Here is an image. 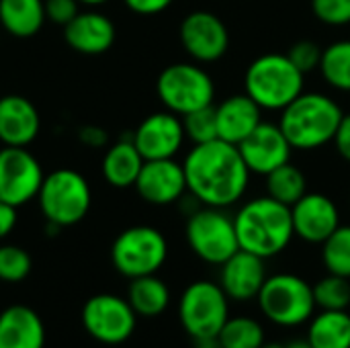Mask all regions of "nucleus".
<instances>
[{
  "label": "nucleus",
  "instance_id": "c9c22d12",
  "mask_svg": "<svg viewBox=\"0 0 350 348\" xmlns=\"http://www.w3.org/2000/svg\"><path fill=\"white\" fill-rule=\"evenodd\" d=\"M80 12L78 0H45V14L51 23L66 27Z\"/></svg>",
  "mask_w": 350,
  "mask_h": 348
},
{
  "label": "nucleus",
  "instance_id": "9b49d317",
  "mask_svg": "<svg viewBox=\"0 0 350 348\" xmlns=\"http://www.w3.org/2000/svg\"><path fill=\"white\" fill-rule=\"evenodd\" d=\"M80 320L86 334L107 347L127 343L137 326V314L129 306L127 297H119L113 293L92 295L82 306Z\"/></svg>",
  "mask_w": 350,
  "mask_h": 348
},
{
  "label": "nucleus",
  "instance_id": "a211bd4d",
  "mask_svg": "<svg viewBox=\"0 0 350 348\" xmlns=\"http://www.w3.org/2000/svg\"><path fill=\"white\" fill-rule=\"evenodd\" d=\"M267 277L265 258L240 248L221 265L219 285L230 299L250 302L258 297Z\"/></svg>",
  "mask_w": 350,
  "mask_h": 348
},
{
  "label": "nucleus",
  "instance_id": "9d476101",
  "mask_svg": "<svg viewBox=\"0 0 350 348\" xmlns=\"http://www.w3.org/2000/svg\"><path fill=\"white\" fill-rule=\"evenodd\" d=\"M230 318V297L219 283L195 281L178 299V322L195 338L217 336Z\"/></svg>",
  "mask_w": 350,
  "mask_h": 348
},
{
  "label": "nucleus",
  "instance_id": "423d86ee",
  "mask_svg": "<svg viewBox=\"0 0 350 348\" xmlns=\"http://www.w3.org/2000/svg\"><path fill=\"white\" fill-rule=\"evenodd\" d=\"M39 211L49 226L70 228L80 224L92 203V193L88 180L72 170L59 168L49 172L37 193Z\"/></svg>",
  "mask_w": 350,
  "mask_h": 348
},
{
  "label": "nucleus",
  "instance_id": "39448f33",
  "mask_svg": "<svg viewBox=\"0 0 350 348\" xmlns=\"http://www.w3.org/2000/svg\"><path fill=\"white\" fill-rule=\"evenodd\" d=\"M262 316L281 328H297L312 320L316 314L314 287L293 273L269 275L258 297Z\"/></svg>",
  "mask_w": 350,
  "mask_h": 348
},
{
  "label": "nucleus",
  "instance_id": "4c0bfd02",
  "mask_svg": "<svg viewBox=\"0 0 350 348\" xmlns=\"http://www.w3.org/2000/svg\"><path fill=\"white\" fill-rule=\"evenodd\" d=\"M125 6L137 14H158L166 10L174 0H123Z\"/></svg>",
  "mask_w": 350,
  "mask_h": 348
},
{
  "label": "nucleus",
  "instance_id": "4be33fe9",
  "mask_svg": "<svg viewBox=\"0 0 350 348\" xmlns=\"http://www.w3.org/2000/svg\"><path fill=\"white\" fill-rule=\"evenodd\" d=\"M45 324L25 304H12L0 312V348H45Z\"/></svg>",
  "mask_w": 350,
  "mask_h": 348
},
{
  "label": "nucleus",
  "instance_id": "5701e85b",
  "mask_svg": "<svg viewBox=\"0 0 350 348\" xmlns=\"http://www.w3.org/2000/svg\"><path fill=\"white\" fill-rule=\"evenodd\" d=\"M144 162H146L144 156L139 154V150L135 148L129 135L125 139H119L107 150L103 158V176L115 189L133 187L142 172Z\"/></svg>",
  "mask_w": 350,
  "mask_h": 348
},
{
  "label": "nucleus",
  "instance_id": "f257e3e1",
  "mask_svg": "<svg viewBox=\"0 0 350 348\" xmlns=\"http://www.w3.org/2000/svg\"><path fill=\"white\" fill-rule=\"evenodd\" d=\"M187 191L205 207H232L236 205L250 180V170L240 156L238 146L224 139L195 144L185 162Z\"/></svg>",
  "mask_w": 350,
  "mask_h": 348
},
{
  "label": "nucleus",
  "instance_id": "b1692460",
  "mask_svg": "<svg viewBox=\"0 0 350 348\" xmlns=\"http://www.w3.org/2000/svg\"><path fill=\"white\" fill-rule=\"evenodd\" d=\"M45 18V0H0V25L12 37L37 35Z\"/></svg>",
  "mask_w": 350,
  "mask_h": 348
},
{
  "label": "nucleus",
  "instance_id": "0eeeda50",
  "mask_svg": "<svg viewBox=\"0 0 350 348\" xmlns=\"http://www.w3.org/2000/svg\"><path fill=\"white\" fill-rule=\"evenodd\" d=\"M168 258L164 234L152 226H133L123 230L111 246V263L125 279L156 275Z\"/></svg>",
  "mask_w": 350,
  "mask_h": 348
},
{
  "label": "nucleus",
  "instance_id": "72a5a7b5",
  "mask_svg": "<svg viewBox=\"0 0 350 348\" xmlns=\"http://www.w3.org/2000/svg\"><path fill=\"white\" fill-rule=\"evenodd\" d=\"M312 12L330 27L350 25V0H312Z\"/></svg>",
  "mask_w": 350,
  "mask_h": 348
},
{
  "label": "nucleus",
  "instance_id": "ea45409f",
  "mask_svg": "<svg viewBox=\"0 0 350 348\" xmlns=\"http://www.w3.org/2000/svg\"><path fill=\"white\" fill-rule=\"evenodd\" d=\"M16 219H18V217H16V207L10 205V203L0 201V240L6 238V236L14 230Z\"/></svg>",
  "mask_w": 350,
  "mask_h": 348
},
{
  "label": "nucleus",
  "instance_id": "4468645a",
  "mask_svg": "<svg viewBox=\"0 0 350 348\" xmlns=\"http://www.w3.org/2000/svg\"><path fill=\"white\" fill-rule=\"evenodd\" d=\"M183 119L170 111L148 115L139 127L131 133V139L144 160H166L174 158L185 144Z\"/></svg>",
  "mask_w": 350,
  "mask_h": 348
},
{
  "label": "nucleus",
  "instance_id": "ddd939ff",
  "mask_svg": "<svg viewBox=\"0 0 350 348\" xmlns=\"http://www.w3.org/2000/svg\"><path fill=\"white\" fill-rule=\"evenodd\" d=\"M178 37L185 51L201 64H213L221 59L230 47L226 23L209 10L189 12L180 23Z\"/></svg>",
  "mask_w": 350,
  "mask_h": 348
},
{
  "label": "nucleus",
  "instance_id": "bb28decb",
  "mask_svg": "<svg viewBox=\"0 0 350 348\" xmlns=\"http://www.w3.org/2000/svg\"><path fill=\"white\" fill-rule=\"evenodd\" d=\"M267 193L283 205H295L308 193L306 174L291 162L275 168L267 174Z\"/></svg>",
  "mask_w": 350,
  "mask_h": 348
},
{
  "label": "nucleus",
  "instance_id": "e433bc0d",
  "mask_svg": "<svg viewBox=\"0 0 350 348\" xmlns=\"http://www.w3.org/2000/svg\"><path fill=\"white\" fill-rule=\"evenodd\" d=\"M334 146H336V152L350 162V113L349 115H342L340 119V125L334 133Z\"/></svg>",
  "mask_w": 350,
  "mask_h": 348
},
{
  "label": "nucleus",
  "instance_id": "aec40b11",
  "mask_svg": "<svg viewBox=\"0 0 350 348\" xmlns=\"http://www.w3.org/2000/svg\"><path fill=\"white\" fill-rule=\"evenodd\" d=\"M41 119L35 105L21 94L0 98V142L4 146L27 148L39 135Z\"/></svg>",
  "mask_w": 350,
  "mask_h": 348
},
{
  "label": "nucleus",
  "instance_id": "a878e982",
  "mask_svg": "<svg viewBox=\"0 0 350 348\" xmlns=\"http://www.w3.org/2000/svg\"><path fill=\"white\" fill-rule=\"evenodd\" d=\"M127 302L133 308L137 316L144 318H156L164 314L170 306V289L168 285L156 277V275H146L129 281L127 287Z\"/></svg>",
  "mask_w": 350,
  "mask_h": 348
},
{
  "label": "nucleus",
  "instance_id": "2f4dec72",
  "mask_svg": "<svg viewBox=\"0 0 350 348\" xmlns=\"http://www.w3.org/2000/svg\"><path fill=\"white\" fill-rule=\"evenodd\" d=\"M33 260L31 254L16 244L0 246V281L2 283H21L31 275Z\"/></svg>",
  "mask_w": 350,
  "mask_h": 348
},
{
  "label": "nucleus",
  "instance_id": "a19ab883",
  "mask_svg": "<svg viewBox=\"0 0 350 348\" xmlns=\"http://www.w3.org/2000/svg\"><path fill=\"white\" fill-rule=\"evenodd\" d=\"M195 348H224L217 336H207V338H195L193 340Z\"/></svg>",
  "mask_w": 350,
  "mask_h": 348
},
{
  "label": "nucleus",
  "instance_id": "20e7f679",
  "mask_svg": "<svg viewBox=\"0 0 350 348\" xmlns=\"http://www.w3.org/2000/svg\"><path fill=\"white\" fill-rule=\"evenodd\" d=\"M306 74L287 53H265L250 62L244 74L246 94L265 111H283L304 92Z\"/></svg>",
  "mask_w": 350,
  "mask_h": 348
},
{
  "label": "nucleus",
  "instance_id": "cd10ccee",
  "mask_svg": "<svg viewBox=\"0 0 350 348\" xmlns=\"http://www.w3.org/2000/svg\"><path fill=\"white\" fill-rule=\"evenodd\" d=\"M320 72L332 88L350 92V39L334 41L322 51Z\"/></svg>",
  "mask_w": 350,
  "mask_h": 348
},
{
  "label": "nucleus",
  "instance_id": "f8f14e48",
  "mask_svg": "<svg viewBox=\"0 0 350 348\" xmlns=\"http://www.w3.org/2000/svg\"><path fill=\"white\" fill-rule=\"evenodd\" d=\"M45 174L39 160L27 148L4 146L0 150V201L21 207L37 197Z\"/></svg>",
  "mask_w": 350,
  "mask_h": 348
},
{
  "label": "nucleus",
  "instance_id": "1a4fd4ad",
  "mask_svg": "<svg viewBox=\"0 0 350 348\" xmlns=\"http://www.w3.org/2000/svg\"><path fill=\"white\" fill-rule=\"evenodd\" d=\"M156 92L166 111L185 117L197 109L213 105L215 84L201 66L178 62L160 72Z\"/></svg>",
  "mask_w": 350,
  "mask_h": 348
},
{
  "label": "nucleus",
  "instance_id": "7c9ffc66",
  "mask_svg": "<svg viewBox=\"0 0 350 348\" xmlns=\"http://www.w3.org/2000/svg\"><path fill=\"white\" fill-rule=\"evenodd\" d=\"M314 287V299L318 310H338L349 312L350 308V279L328 273Z\"/></svg>",
  "mask_w": 350,
  "mask_h": 348
},
{
  "label": "nucleus",
  "instance_id": "79ce46f5",
  "mask_svg": "<svg viewBox=\"0 0 350 348\" xmlns=\"http://www.w3.org/2000/svg\"><path fill=\"white\" fill-rule=\"evenodd\" d=\"M80 4H84V6H103V4H107L109 0H78Z\"/></svg>",
  "mask_w": 350,
  "mask_h": 348
},
{
  "label": "nucleus",
  "instance_id": "6e6552de",
  "mask_svg": "<svg viewBox=\"0 0 350 348\" xmlns=\"http://www.w3.org/2000/svg\"><path fill=\"white\" fill-rule=\"evenodd\" d=\"M185 236L195 256L207 265L221 267L240 250L234 217L219 207H197L187 219Z\"/></svg>",
  "mask_w": 350,
  "mask_h": 348
},
{
  "label": "nucleus",
  "instance_id": "dca6fc26",
  "mask_svg": "<svg viewBox=\"0 0 350 348\" xmlns=\"http://www.w3.org/2000/svg\"><path fill=\"white\" fill-rule=\"evenodd\" d=\"M238 150L250 172L267 176L289 162L293 148L279 125L260 123L242 144H238Z\"/></svg>",
  "mask_w": 350,
  "mask_h": 348
},
{
  "label": "nucleus",
  "instance_id": "412c9836",
  "mask_svg": "<svg viewBox=\"0 0 350 348\" xmlns=\"http://www.w3.org/2000/svg\"><path fill=\"white\" fill-rule=\"evenodd\" d=\"M215 119L217 137L238 146L262 123V109L246 92L232 94L215 107Z\"/></svg>",
  "mask_w": 350,
  "mask_h": 348
},
{
  "label": "nucleus",
  "instance_id": "393cba45",
  "mask_svg": "<svg viewBox=\"0 0 350 348\" xmlns=\"http://www.w3.org/2000/svg\"><path fill=\"white\" fill-rule=\"evenodd\" d=\"M306 338L314 348H350V314L320 310L308 322Z\"/></svg>",
  "mask_w": 350,
  "mask_h": 348
},
{
  "label": "nucleus",
  "instance_id": "6ab92c4d",
  "mask_svg": "<svg viewBox=\"0 0 350 348\" xmlns=\"http://www.w3.org/2000/svg\"><path fill=\"white\" fill-rule=\"evenodd\" d=\"M117 31L113 21L98 12V10H86L78 12L66 27H64V39L66 43L84 55H100L109 51L115 43Z\"/></svg>",
  "mask_w": 350,
  "mask_h": 348
},
{
  "label": "nucleus",
  "instance_id": "58836bf2",
  "mask_svg": "<svg viewBox=\"0 0 350 348\" xmlns=\"http://www.w3.org/2000/svg\"><path fill=\"white\" fill-rule=\"evenodd\" d=\"M78 137L84 146H90V148H103L109 139L107 131L96 127V125H84L80 131H78Z\"/></svg>",
  "mask_w": 350,
  "mask_h": 348
},
{
  "label": "nucleus",
  "instance_id": "f03ea898",
  "mask_svg": "<svg viewBox=\"0 0 350 348\" xmlns=\"http://www.w3.org/2000/svg\"><path fill=\"white\" fill-rule=\"evenodd\" d=\"M234 226L240 248L265 260L281 254L295 236L291 207L269 195L244 203L234 217Z\"/></svg>",
  "mask_w": 350,
  "mask_h": 348
},
{
  "label": "nucleus",
  "instance_id": "c03bdc74",
  "mask_svg": "<svg viewBox=\"0 0 350 348\" xmlns=\"http://www.w3.org/2000/svg\"><path fill=\"white\" fill-rule=\"evenodd\" d=\"M260 348H287V347H283V345H279V343H265Z\"/></svg>",
  "mask_w": 350,
  "mask_h": 348
},
{
  "label": "nucleus",
  "instance_id": "f704fd0d",
  "mask_svg": "<svg viewBox=\"0 0 350 348\" xmlns=\"http://www.w3.org/2000/svg\"><path fill=\"white\" fill-rule=\"evenodd\" d=\"M322 47L310 39H301L297 43L291 45V49L287 51V57L293 62V66L297 70H301L304 74L320 68V59H322Z\"/></svg>",
  "mask_w": 350,
  "mask_h": 348
},
{
  "label": "nucleus",
  "instance_id": "f3484780",
  "mask_svg": "<svg viewBox=\"0 0 350 348\" xmlns=\"http://www.w3.org/2000/svg\"><path fill=\"white\" fill-rule=\"evenodd\" d=\"M291 219L297 238L308 244H322L340 226V211L328 195L306 193L291 205Z\"/></svg>",
  "mask_w": 350,
  "mask_h": 348
},
{
  "label": "nucleus",
  "instance_id": "c756f323",
  "mask_svg": "<svg viewBox=\"0 0 350 348\" xmlns=\"http://www.w3.org/2000/svg\"><path fill=\"white\" fill-rule=\"evenodd\" d=\"M322 260L328 273L350 279V226H338L322 242Z\"/></svg>",
  "mask_w": 350,
  "mask_h": 348
},
{
  "label": "nucleus",
  "instance_id": "7ed1b4c3",
  "mask_svg": "<svg viewBox=\"0 0 350 348\" xmlns=\"http://www.w3.org/2000/svg\"><path fill=\"white\" fill-rule=\"evenodd\" d=\"M342 115V109L332 96L301 92L281 111L279 127L293 150H318L334 139Z\"/></svg>",
  "mask_w": 350,
  "mask_h": 348
},
{
  "label": "nucleus",
  "instance_id": "473e14b6",
  "mask_svg": "<svg viewBox=\"0 0 350 348\" xmlns=\"http://www.w3.org/2000/svg\"><path fill=\"white\" fill-rule=\"evenodd\" d=\"M185 133L193 144H207L217 137V119H215V107H203L183 117Z\"/></svg>",
  "mask_w": 350,
  "mask_h": 348
},
{
  "label": "nucleus",
  "instance_id": "c85d7f7f",
  "mask_svg": "<svg viewBox=\"0 0 350 348\" xmlns=\"http://www.w3.org/2000/svg\"><path fill=\"white\" fill-rule=\"evenodd\" d=\"M217 338L224 348H260L265 345V328L250 316H230Z\"/></svg>",
  "mask_w": 350,
  "mask_h": 348
},
{
  "label": "nucleus",
  "instance_id": "37998d69",
  "mask_svg": "<svg viewBox=\"0 0 350 348\" xmlns=\"http://www.w3.org/2000/svg\"><path fill=\"white\" fill-rule=\"evenodd\" d=\"M287 348H314L310 343H308V338L306 340H295V343H291V345H287Z\"/></svg>",
  "mask_w": 350,
  "mask_h": 348
},
{
  "label": "nucleus",
  "instance_id": "2eb2a0df",
  "mask_svg": "<svg viewBox=\"0 0 350 348\" xmlns=\"http://www.w3.org/2000/svg\"><path fill=\"white\" fill-rule=\"evenodd\" d=\"M133 187L137 195L152 205H172L189 193L185 168L174 158L146 160Z\"/></svg>",
  "mask_w": 350,
  "mask_h": 348
}]
</instances>
